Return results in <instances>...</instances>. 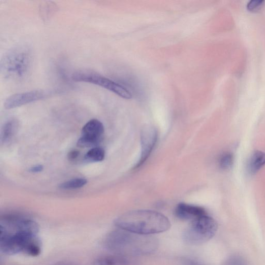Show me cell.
Masks as SVG:
<instances>
[{"instance_id": "obj_20", "label": "cell", "mask_w": 265, "mask_h": 265, "mask_svg": "<svg viewBox=\"0 0 265 265\" xmlns=\"http://www.w3.org/2000/svg\"><path fill=\"white\" fill-rule=\"evenodd\" d=\"M188 265H201V264H198L197 262H196L193 261H191L188 262Z\"/></svg>"}, {"instance_id": "obj_6", "label": "cell", "mask_w": 265, "mask_h": 265, "mask_svg": "<svg viewBox=\"0 0 265 265\" xmlns=\"http://www.w3.org/2000/svg\"><path fill=\"white\" fill-rule=\"evenodd\" d=\"M104 132L103 123L97 119L88 121L83 127L82 137L78 142L80 147H91L101 141Z\"/></svg>"}, {"instance_id": "obj_1", "label": "cell", "mask_w": 265, "mask_h": 265, "mask_svg": "<svg viewBox=\"0 0 265 265\" xmlns=\"http://www.w3.org/2000/svg\"><path fill=\"white\" fill-rule=\"evenodd\" d=\"M114 223L118 229L144 236L162 233L171 228V223L165 216L150 210L127 212Z\"/></svg>"}, {"instance_id": "obj_5", "label": "cell", "mask_w": 265, "mask_h": 265, "mask_svg": "<svg viewBox=\"0 0 265 265\" xmlns=\"http://www.w3.org/2000/svg\"><path fill=\"white\" fill-rule=\"evenodd\" d=\"M72 79L75 82L90 83L102 87L125 99H130L132 97V94L126 88L96 72L78 71L72 74Z\"/></svg>"}, {"instance_id": "obj_11", "label": "cell", "mask_w": 265, "mask_h": 265, "mask_svg": "<svg viewBox=\"0 0 265 265\" xmlns=\"http://www.w3.org/2000/svg\"><path fill=\"white\" fill-rule=\"evenodd\" d=\"M265 165V153L257 151L250 158L247 166L248 172L252 175L257 173Z\"/></svg>"}, {"instance_id": "obj_15", "label": "cell", "mask_w": 265, "mask_h": 265, "mask_svg": "<svg viewBox=\"0 0 265 265\" xmlns=\"http://www.w3.org/2000/svg\"><path fill=\"white\" fill-rule=\"evenodd\" d=\"M234 163V156L231 153L224 154L220 159V167L224 170L231 168Z\"/></svg>"}, {"instance_id": "obj_3", "label": "cell", "mask_w": 265, "mask_h": 265, "mask_svg": "<svg viewBox=\"0 0 265 265\" xmlns=\"http://www.w3.org/2000/svg\"><path fill=\"white\" fill-rule=\"evenodd\" d=\"M32 64V53L25 46L14 47L4 55L1 72L4 77L13 81H20L27 77Z\"/></svg>"}, {"instance_id": "obj_13", "label": "cell", "mask_w": 265, "mask_h": 265, "mask_svg": "<svg viewBox=\"0 0 265 265\" xmlns=\"http://www.w3.org/2000/svg\"><path fill=\"white\" fill-rule=\"evenodd\" d=\"M105 156V150L100 147H94L90 149L85 156V160L88 162L102 161Z\"/></svg>"}, {"instance_id": "obj_14", "label": "cell", "mask_w": 265, "mask_h": 265, "mask_svg": "<svg viewBox=\"0 0 265 265\" xmlns=\"http://www.w3.org/2000/svg\"><path fill=\"white\" fill-rule=\"evenodd\" d=\"M88 182L87 180L83 178H77L66 181L59 185V188L63 190H71L83 187Z\"/></svg>"}, {"instance_id": "obj_9", "label": "cell", "mask_w": 265, "mask_h": 265, "mask_svg": "<svg viewBox=\"0 0 265 265\" xmlns=\"http://www.w3.org/2000/svg\"><path fill=\"white\" fill-rule=\"evenodd\" d=\"M175 213L176 216L180 219L192 221L207 214L204 208L185 203L178 204Z\"/></svg>"}, {"instance_id": "obj_8", "label": "cell", "mask_w": 265, "mask_h": 265, "mask_svg": "<svg viewBox=\"0 0 265 265\" xmlns=\"http://www.w3.org/2000/svg\"><path fill=\"white\" fill-rule=\"evenodd\" d=\"M158 131L152 126H146L141 130V155L135 169L140 167L150 157L158 140Z\"/></svg>"}, {"instance_id": "obj_16", "label": "cell", "mask_w": 265, "mask_h": 265, "mask_svg": "<svg viewBox=\"0 0 265 265\" xmlns=\"http://www.w3.org/2000/svg\"><path fill=\"white\" fill-rule=\"evenodd\" d=\"M263 1H257V0H252L247 5V9L251 12H257L260 10L263 5Z\"/></svg>"}, {"instance_id": "obj_12", "label": "cell", "mask_w": 265, "mask_h": 265, "mask_svg": "<svg viewBox=\"0 0 265 265\" xmlns=\"http://www.w3.org/2000/svg\"><path fill=\"white\" fill-rule=\"evenodd\" d=\"M18 127V121L12 118L7 121L3 126L1 134L2 144L9 143L16 134Z\"/></svg>"}, {"instance_id": "obj_2", "label": "cell", "mask_w": 265, "mask_h": 265, "mask_svg": "<svg viewBox=\"0 0 265 265\" xmlns=\"http://www.w3.org/2000/svg\"><path fill=\"white\" fill-rule=\"evenodd\" d=\"M103 244L109 251L124 256L126 254L139 255L150 253L157 247L155 239L120 229L109 233Z\"/></svg>"}, {"instance_id": "obj_4", "label": "cell", "mask_w": 265, "mask_h": 265, "mask_svg": "<svg viewBox=\"0 0 265 265\" xmlns=\"http://www.w3.org/2000/svg\"><path fill=\"white\" fill-rule=\"evenodd\" d=\"M218 229L217 221L207 214L192 221L183 233V240L192 245L203 244L212 239Z\"/></svg>"}, {"instance_id": "obj_7", "label": "cell", "mask_w": 265, "mask_h": 265, "mask_svg": "<svg viewBox=\"0 0 265 265\" xmlns=\"http://www.w3.org/2000/svg\"><path fill=\"white\" fill-rule=\"evenodd\" d=\"M51 94L50 91L36 90L14 94L8 98L5 103L7 109H11L36 101L45 99Z\"/></svg>"}, {"instance_id": "obj_18", "label": "cell", "mask_w": 265, "mask_h": 265, "mask_svg": "<svg viewBox=\"0 0 265 265\" xmlns=\"http://www.w3.org/2000/svg\"><path fill=\"white\" fill-rule=\"evenodd\" d=\"M44 167L42 165H38L31 167L29 169V171L31 173H40L43 171Z\"/></svg>"}, {"instance_id": "obj_10", "label": "cell", "mask_w": 265, "mask_h": 265, "mask_svg": "<svg viewBox=\"0 0 265 265\" xmlns=\"http://www.w3.org/2000/svg\"><path fill=\"white\" fill-rule=\"evenodd\" d=\"M128 260L125 256L115 254L99 257L94 259L90 265H127Z\"/></svg>"}, {"instance_id": "obj_17", "label": "cell", "mask_w": 265, "mask_h": 265, "mask_svg": "<svg viewBox=\"0 0 265 265\" xmlns=\"http://www.w3.org/2000/svg\"><path fill=\"white\" fill-rule=\"evenodd\" d=\"M80 151L77 150H73L70 151L68 154V159L70 160L77 159L80 155Z\"/></svg>"}, {"instance_id": "obj_19", "label": "cell", "mask_w": 265, "mask_h": 265, "mask_svg": "<svg viewBox=\"0 0 265 265\" xmlns=\"http://www.w3.org/2000/svg\"><path fill=\"white\" fill-rule=\"evenodd\" d=\"M53 265H74L72 263L68 262H59L54 264Z\"/></svg>"}]
</instances>
